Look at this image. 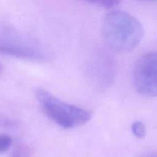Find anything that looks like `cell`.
I'll return each mask as SVG.
<instances>
[{"instance_id": "6da1fadb", "label": "cell", "mask_w": 157, "mask_h": 157, "mask_svg": "<svg viewBox=\"0 0 157 157\" xmlns=\"http://www.w3.org/2000/svg\"><path fill=\"white\" fill-rule=\"evenodd\" d=\"M102 35L110 49L126 53L139 45L144 37V28L139 20L130 13L114 10L104 16Z\"/></svg>"}, {"instance_id": "7a4b0ae2", "label": "cell", "mask_w": 157, "mask_h": 157, "mask_svg": "<svg viewBox=\"0 0 157 157\" xmlns=\"http://www.w3.org/2000/svg\"><path fill=\"white\" fill-rule=\"evenodd\" d=\"M35 95L45 114L64 128L81 127L90 121L91 116L87 110L66 104L47 90L38 89Z\"/></svg>"}, {"instance_id": "3957f363", "label": "cell", "mask_w": 157, "mask_h": 157, "mask_svg": "<svg viewBox=\"0 0 157 157\" xmlns=\"http://www.w3.org/2000/svg\"><path fill=\"white\" fill-rule=\"evenodd\" d=\"M133 84L142 96H157V50L145 54L136 61L133 69Z\"/></svg>"}, {"instance_id": "277c9868", "label": "cell", "mask_w": 157, "mask_h": 157, "mask_svg": "<svg viewBox=\"0 0 157 157\" xmlns=\"http://www.w3.org/2000/svg\"><path fill=\"white\" fill-rule=\"evenodd\" d=\"M0 53L25 59L41 60L47 54L35 41L16 33L0 32Z\"/></svg>"}, {"instance_id": "5b68a950", "label": "cell", "mask_w": 157, "mask_h": 157, "mask_svg": "<svg viewBox=\"0 0 157 157\" xmlns=\"http://www.w3.org/2000/svg\"><path fill=\"white\" fill-rule=\"evenodd\" d=\"M90 4L98 6L105 9H112L120 4L121 0H82Z\"/></svg>"}, {"instance_id": "8992f818", "label": "cell", "mask_w": 157, "mask_h": 157, "mask_svg": "<svg viewBox=\"0 0 157 157\" xmlns=\"http://www.w3.org/2000/svg\"><path fill=\"white\" fill-rule=\"evenodd\" d=\"M12 139L7 134H0V156L8 151L12 145Z\"/></svg>"}, {"instance_id": "52a82bcc", "label": "cell", "mask_w": 157, "mask_h": 157, "mask_svg": "<svg viewBox=\"0 0 157 157\" xmlns=\"http://www.w3.org/2000/svg\"><path fill=\"white\" fill-rule=\"evenodd\" d=\"M132 132L136 137L142 139L146 136V128L144 124L142 122L136 121L132 124Z\"/></svg>"}, {"instance_id": "ba28073f", "label": "cell", "mask_w": 157, "mask_h": 157, "mask_svg": "<svg viewBox=\"0 0 157 157\" xmlns=\"http://www.w3.org/2000/svg\"><path fill=\"white\" fill-rule=\"evenodd\" d=\"M30 150L25 146H19L15 150L11 157H29Z\"/></svg>"}, {"instance_id": "9c48e42d", "label": "cell", "mask_w": 157, "mask_h": 157, "mask_svg": "<svg viewBox=\"0 0 157 157\" xmlns=\"http://www.w3.org/2000/svg\"><path fill=\"white\" fill-rule=\"evenodd\" d=\"M140 1H144V2H156L157 0H140Z\"/></svg>"}, {"instance_id": "30bf717a", "label": "cell", "mask_w": 157, "mask_h": 157, "mask_svg": "<svg viewBox=\"0 0 157 157\" xmlns=\"http://www.w3.org/2000/svg\"><path fill=\"white\" fill-rule=\"evenodd\" d=\"M1 70H2V66L1 64H0V71H1Z\"/></svg>"}, {"instance_id": "8fae6325", "label": "cell", "mask_w": 157, "mask_h": 157, "mask_svg": "<svg viewBox=\"0 0 157 157\" xmlns=\"http://www.w3.org/2000/svg\"><path fill=\"white\" fill-rule=\"evenodd\" d=\"M156 157H157V156H156Z\"/></svg>"}]
</instances>
